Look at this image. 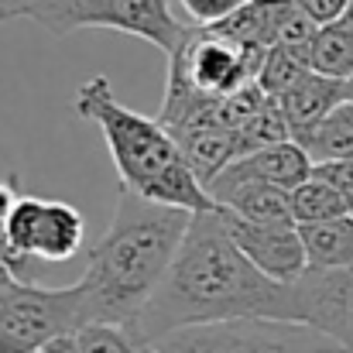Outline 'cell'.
<instances>
[{
    "label": "cell",
    "mask_w": 353,
    "mask_h": 353,
    "mask_svg": "<svg viewBox=\"0 0 353 353\" xmlns=\"http://www.w3.org/2000/svg\"><path fill=\"white\" fill-rule=\"evenodd\" d=\"M227 319H288L295 323V281H274L227 234L220 213H192L165 281L144 312L127 326L137 343H154L185 326Z\"/></svg>",
    "instance_id": "1"
},
{
    "label": "cell",
    "mask_w": 353,
    "mask_h": 353,
    "mask_svg": "<svg viewBox=\"0 0 353 353\" xmlns=\"http://www.w3.org/2000/svg\"><path fill=\"white\" fill-rule=\"evenodd\" d=\"M189 210L148 203L120 189L114 220L107 234L93 243L86 271L79 278L90 323L130 326L165 281L189 234Z\"/></svg>",
    "instance_id": "2"
},
{
    "label": "cell",
    "mask_w": 353,
    "mask_h": 353,
    "mask_svg": "<svg viewBox=\"0 0 353 353\" xmlns=\"http://www.w3.org/2000/svg\"><path fill=\"white\" fill-rule=\"evenodd\" d=\"M76 110L83 120L100 127L117 168L120 189L148 203H161V206H175L189 213L216 210L206 185L185 165L172 130L158 117L134 114L123 103H117L107 76H93L76 90Z\"/></svg>",
    "instance_id": "3"
},
{
    "label": "cell",
    "mask_w": 353,
    "mask_h": 353,
    "mask_svg": "<svg viewBox=\"0 0 353 353\" xmlns=\"http://www.w3.org/2000/svg\"><path fill=\"white\" fill-rule=\"evenodd\" d=\"M10 17H28L62 38L83 28H110L151 41L168 59L192 31L179 14H172L168 0H14Z\"/></svg>",
    "instance_id": "4"
},
{
    "label": "cell",
    "mask_w": 353,
    "mask_h": 353,
    "mask_svg": "<svg viewBox=\"0 0 353 353\" xmlns=\"http://www.w3.org/2000/svg\"><path fill=\"white\" fill-rule=\"evenodd\" d=\"M90 326L83 285L41 288L14 281L0 288V353H41L59 336H76Z\"/></svg>",
    "instance_id": "5"
},
{
    "label": "cell",
    "mask_w": 353,
    "mask_h": 353,
    "mask_svg": "<svg viewBox=\"0 0 353 353\" xmlns=\"http://www.w3.org/2000/svg\"><path fill=\"white\" fill-rule=\"evenodd\" d=\"M151 347L161 353H343L326 333L288 319H227L175 330Z\"/></svg>",
    "instance_id": "6"
},
{
    "label": "cell",
    "mask_w": 353,
    "mask_h": 353,
    "mask_svg": "<svg viewBox=\"0 0 353 353\" xmlns=\"http://www.w3.org/2000/svg\"><path fill=\"white\" fill-rule=\"evenodd\" d=\"M3 234L14 261L28 274L31 261H45V264L72 261L86 243V223L79 210L69 203L21 196L3 223Z\"/></svg>",
    "instance_id": "7"
},
{
    "label": "cell",
    "mask_w": 353,
    "mask_h": 353,
    "mask_svg": "<svg viewBox=\"0 0 353 353\" xmlns=\"http://www.w3.org/2000/svg\"><path fill=\"white\" fill-rule=\"evenodd\" d=\"M264 55L268 52L240 48L213 28H192L189 38L182 41V48L168 59V69L185 76L199 93L223 100L236 86L257 79Z\"/></svg>",
    "instance_id": "8"
},
{
    "label": "cell",
    "mask_w": 353,
    "mask_h": 353,
    "mask_svg": "<svg viewBox=\"0 0 353 353\" xmlns=\"http://www.w3.org/2000/svg\"><path fill=\"white\" fill-rule=\"evenodd\" d=\"M295 323L353 350V268H309L295 281Z\"/></svg>",
    "instance_id": "9"
},
{
    "label": "cell",
    "mask_w": 353,
    "mask_h": 353,
    "mask_svg": "<svg viewBox=\"0 0 353 353\" xmlns=\"http://www.w3.org/2000/svg\"><path fill=\"white\" fill-rule=\"evenodd\" d=\"M216 213H220L227 234L234 236V243L268 278L292 285L309 271V254H305V243L299 234V223H250L220 206H216Z\"/></svg>",
    "instance_id": "10"
},
{
    "label": "cell",
    "mask_w": 353,
    "mask_h": 353,
    "mask_svg": "<svg viewBox=\"0 0 353 353\" xmlns=\"http://www.w3.org/2000/svg\"><path fill=\"white\" fill-rule=\"evenodd\" d=\"M210 196L220 210L234 213L250 223H295L292 216V192L257 182V179H227L220 175L210 185Z\"/></svg>",
    "instance_id": "11"
},
{
    "label": "cell",
    "mask_w": 353,
    "mask_h": 353,
    "mask_svg": "<svg viewBox=\"0 0 353 353\" xmlns=\"http://www.w3.org/2000/svg\"><path fill=\"white\" fill-rule=\"evenodd\" d=\"M312 172H316V165L305 154V148L299 141H281V144H271V148H261V151L236 158L223 175L227 179H257V182H268V185L292 192L302 182H309Z\"/></svg>",
    "instance_id": "12"
},
{
    "label": "cell",
    "mask_w": 353,
    "mask_h": 353,
    "mask_svg": "<svg viewBox=\"0 0 353 353\" xmlns=\"http://www.w3.org/2000/svg\"><path fill=\"white\" fill-rule=\"evenodd\" d=\"M175 141H179V151H182L185 165H189L192 175L206 185V192H210V185L234 165L236 158L247 154L240 134L230 130V127H220V123H216V127L185 130V134H179Z\"/></svg>",
    "instance_id": "13"
},
{
    "label": "cell",
    "mask_w": 353,
    "mask_h": 353,
    "mask_svg": "<svg viewBox=\"0 0 353 353\" xmlns=\"http://www.w3.org/2000/svg\"><path fill=\"white\" fill-rule=\"evenodd\" d=\"M295 10L292 0H247L236 14L227 21H220L213 31H220L223 38H230L240 48H257L268 52L278 45L281 24L288 21V14Z\"/></svg>",
    "instance_id": "14"
},
{
    "label": "cell",
    "mask_w": 353,
    "mask_h": 353,
    "mask_svg": "<svg viewBox=\"0 0 353 353\" xmlns=\"http://www.w3.org/2000/svg\"><path fill=\"white\" fill-rule=\"evenodd\" d=\"M347 83L340 79H330V76H319V72H309L295 90H288L278 103L288 117L292 127V137L305 134L309 127H316L326 114H333L340 103H347Z\"/></svg>",
    "instance_id": "15"
},
{
    "label": "cell",
    "mask_w": 353,
    "mask_h": 353,
    "mask_svg": "<svg viewBox=\"0 0 353 353\" xmlns=\"http://www.w3.org/2000/svg\"><path fill=\"white\" fill-rule=\"evenodd\" d=\"M295 141L305 148V154L312 158V165L350 161L353 158V103L350 100L340 103L333 114H326L316 127H309Z\"/></svg>",
    "instance_id": "16"
},
{
    "label": "cell",
    "mask_w": 353,
    "mask_h": 353,
    "mask_svg": "<svg viewBox=\"0 0 353 353\" xmlns=\"http://www.w3.org/2000/svg\"><path fill=\"white\" fill-rule=\"evenodd\" d=\"M309 268H353V216H336L326 223L299 227Z\"/></svg>",
    "instance_id": "17"
},
{
    "label": "cell",
    "mask_w": 353,
    "mask_h": 353,
    "mask_svg": "<svg viewBox=\"0 0 353 353\" xmlns=\"http://www.w3.org/2000/svg\"><path fill=\"white\" fill-rule=\"evenodd\" d=\"M309 65H312V72L340 79V83L353 79V24L347 17L319 28V34L309 48Z\"/></svg>",
    "instance_id": "18"
},
{
    "label": "cell",
    "mask_w": 353,
    "mask_h": 353,
    "mask_svg": "<svg viewBox=\"0 0 353 353\" xmlns=\"http://www.w3.org/2000/svg\"><path fill=\"white\" fill-rule=\"evenodd\" d=\"M292 216H295L299 227H305V223H326V220L347 216V203H343V196L323 175L312 172L309 182H302L299 189H292Z\"/></svg>",
    "instance_id": "19"
},
{
    "label": "cell",
    "mask_w": 353,
    "mask_h": 353,
    "mask_svg": "<svg viewBox=\"0 0 353 353\" xmlns=\"http://www.w3.org/2000/svg\"><path fill=\"white\" fill-rule=\"evenodd\" d=\"M309 72H312V65H309V55H305V52L274 45V48H268V55H264V62H261L257 83L264 86L268 97L281 100V97H285L288 90H295Z\"/></svg>",
    "instance_id": "20"
},
{
    "label": "cell",
    "mask_w": 353,
    "mask_h": 353,
    "mask_svg": "<svg viewBox=\"0 0 353 353\" xmlns=\"http://www.w3.org/2000/svg\"><path fill=\"white\" fill-rule=\"evenodd\" d=\"M236 134H240L247 154L250 151H261V148H271V144H281V141H295L292 137V127H288V117H285V110H281L278 100H271L257 117L250 120L247 127H240Z\"/></svg>",
    "instance_id": "21"
},
{
    "label": "cell",
    "mask_w": 353,
    "mask_h": 353,
    "mask_svg": "<svg viewBox=\"0 0 353 353\" xmlns=\"http://www.w3.org/2000/svg\"><path fill=\"white\" fill-rule=\"evenodd\" d=\"M271 100H274V97H268L264 86H261L257 79H250V83L236 86L230 97L220 100V117H223V123H227L230 130H240V127H247L250 120L257 117Z\"/></svg>",
    "instance_id": "22"
},
{
    "label": "cell",
    "mask_w": 353,
    "mask_h": 353,
    "mask_svg": "<svg viewBox=\"0 0 353 353\" xmlns=\"http://www.w3.org/2000/svg\"><path fill=\"white\" fill-rule=\"evenodd\" d=\"M83 353H141L137 336L120 323H90L76 333Z\"/></svg>",
    "instance_id": "23"
},
{
    "label": "cell",
    "mask_w": 353,
    "mask_h": 353,
    "mask_svg": "<svg viewBox=\"0 0 353 353\" xmlns=\"http://www.w3.org/2000/svg\"><path fill=\"white\" fill-rule=\"evenodd\" d=\"M175 3L189 28H216L220 21L236 14L247 0H175Z\"/></svg>",
    "instance_id": "24"
},
{
    "label": "cell",
    "mask_w": 353,
    "mask_h": 353,
    "mask_svg": "<svg viewBox=\"0 0 353 353\" xmlns=\"http://www.w3.org/2000/svg\"><path fill=\"white\" fill-rule=\"evenodd\" d=\"M295 7H299L309 21H316L319 28H326V24H336V21L347 17L350 0H295Z\"/></svg>",
    "instance_id": "25"
},
{
    "label": "cell",
    "mask_w": 353,
    "mask_h": 353,
    "mask_svg": "<svg viewBox=\"0 0 353 353\" xmlns=\"http://www.w3.org/2000/svg\"><path fill=\"white\" fill-rule=\"evenodd\" d=\"M316 175H323L347 203V213L353 216V158L350 161H333V165H316Z\"/></svg>",
    "instance_id": "26"
},
{
    "label": "cell",
    "mask_w": 353,
    "mask_h": 353,
    "mask_svg": "<svg viewBox=\"0 0 353 353\" xmlns=\"http://www.w3.org/2000/svg\"><path fill=\"white\" fill-rule=\"evenodd\" d=\"M41 353H83V350H79V340H76V336H59V340H52Z\"/></svg>",
    "instance_id": "27"
},
{
    "label": "cell",
    "mask_w": 353,
    "mask_h": 353,
    "mask_svg": "<svg viewBox=\"0 0 353 353\" xmlns=\"http://www.w3.org/2000/svg\"><path fill=\"white\" fill-rule=\"evenodd\" d=\"M10 10H14V0H0V21H10Z\"/></svg>",
    "instance_id": "28"
},
{
    "label": "cell",
    "mask_w": 353,
    "mask_h": 353,
    "mask_svg": "<svg viewBox=\"0 0 353 353\" xmlns=\"http://www.w3.org/2000/svg\"><path fill=\"white\" fill-rule=\"evenodd\" d=\"M141 353H161L158 347H151V343H141Z\"/></svg>",
    "instance_id": "29"
},
{
    "label": "cell",
    "mask_w": 353,
    "mask_h": 353,
    "mask_svg": "<svg viewBox=\"0 0 353 353\" xmlns=\"http://www.w3.org/2000/svg\"><path fill=\"white\" fill-rule=\"evenodd\" d=\"M347 97H350V103H353V79L347 83Z\"/></svg>",
    "instance_id": "30"
},
{
    "label": "cell",
    "mask_w": 353,
    "mask_h": 353,
    "mask_svg": "<svg viewBox=\"0 0 353 353\" xmlns=\"http://www.w3.org/2000/svg\"><path fill=\"white\" fill-rule=\"evenodd\" d=\"M347 21L353 24V0H350V10H347Z\"/></svg>",
    "instance_id": "31"
},
{
    "label": "cell",
    "mask_w": 353,
    "mask_h": 353,
    "mask_svg": "<svg viewBox=\"0 0 353 353\" xmlns=\"http://www.w3.org/2000/svg\"><path fill=\"white\" fill-rule=\"evenodd\" d=\"M350 353H353V350H350Z\"/></svg>",
    "instance_id": "32"
}]
</instances>
